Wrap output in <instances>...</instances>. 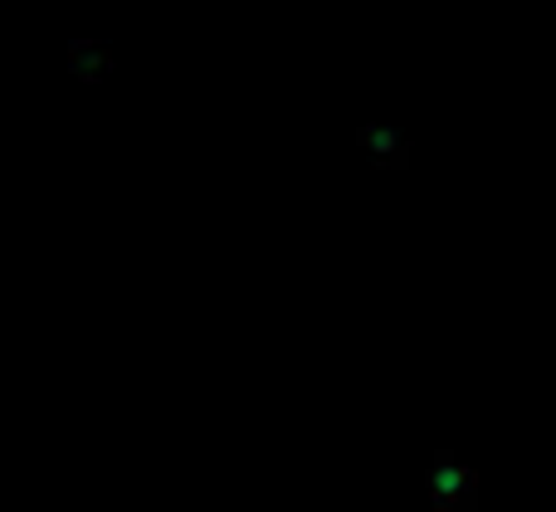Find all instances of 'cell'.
<instances>
[{"label":"cell","instance_id":"1","mask_svg":"<svg viewBox=\"0 0 556 512\" xmlns=\"http://www.w3.org/2000/svg\"><path fill=\"white\" fill-rule=\"evenodd\" d=\"M473 488H479V478H473L469 464L440 459V464L430 469V498H434V508H469L473 503Z\"/></svg>","mask_w":556,"mask_h":512},{"label":"cell","instance_id":"2","mask_svg":"<svg viewBox=\"0 0 556 512\" xmlns=\"http://www.w3.org/2000/svg\"><path fill=\"white\" fill-rule=\"evenodd\" d=\"M356 142H362V152L371 156L376 166H405L410 162V146H405V137H395L391 127H362V132H356Z\"/></svg>","mask_w":556,"mask_h":512},{"label":"cell","instance_id":"3","mask_svg":"<svg viewBox=\"0 0 556 512\" xmlns=\"http://www.w3.org/2000/svg\"><path fill=\"white\" fill-rule=\"evenodd\" d=\"M68 59H74V74L78 78H103L108 68H113V54H108V44H93V39H78V44L68 49Z\"/></svg>","mask_w":556,"mask_h":512}]
</instances>
